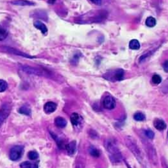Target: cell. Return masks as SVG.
<instances>
[{
    "label": "cell",
    "instance_id": "f546056e",
    "mask_svg": "<svg viewBox=\"0 0 168 168\" xmlns=\"http://www.w3.org/2000/svg\"><path fill=\"white\" fill-rule=\"evenodd\" d=\"M55 1V0H48L49 3L51 4H54Z\"/></svg>",
    "mask_w": 168,
    "mask_h": 168
},
{
    "label": "cell",
    "instance_id": "7402d4cb",
    "mask_svg": "<svg viewBox=\"0 0 168 168\" xmlns=\"http://www.w3.org/2000/svg\"><path fill=\"white\" fill-rule=\"evenodd\" d=\"M28 157L31 160H35L38 159L39 155L37 152L35 151H30L28 153Z\"/></svg>",
    "mask_w": 168,
    "mask_h": 168
},
{
    "label": "cell",
    "instance_id": "6da1fadb",
    "mask_svg": "<svg viewBox=\"0 0 168 168\" xmlns=\"http://www.w3.org/2000/svg\"><path fill=\"white\" fill-rule=\"evenodd\" d=\"M105 147L110 154V157L111 162L117 163L121 161L122 159L121 153L115 141L108 139L105 142Z\"/></svg>",
    "mask_w": 168,
    "mask_h": 168
},
{
    "label": "cell",
    "instance_id": "44dd1931",
    "mask_svg": "<svg viewBox=\"0 0 168 168\" xmlns=\"http://www.w3.org/2000/svg\"><path fill=\"white\" fill-rule=\"evenodd\" d=\"M146 25L147 27H153L156 25V20L154 17H147L146 21Z\"/></svg>",
    "mask_w": 168,
    "mask_h": 168
},
{
    "label": "cell",
    "instance_id": "4fadbf2b",
    "mask_svg": "<svg viewBox=\"0 0 168 168\" xmlns=\"http://www.w3.org/2000/svg\"><path fill=\"white\" fill-rule=\"evenodd\" d=\"M34 25L35 28H36L38 30H40L42 33L44 35L47 34L48 32V29L47 26L41 21L37 20L35 21L34 23Z\"/></svg>",
    "mask_w": 168,
    "mask_h": 168
},
{
    "label": "cell",
    "instance_id": "4316f807",
    "mask_svg": "<svg viewBox=\"0 0 168 168\" xmlns=\"http://www.w3.org/2000/svg\"><path fill=\"white\" fill-rule=\"evenodd\" d=\"M145 135L150 139H153L154 138L155 134L153 131L151 130H146L144 132Z\"/></svg>",
    "mask_w": 168,
    "mask_h": 168
},
{
    "label": "cell",
    "instance_id": "9a60e30c",
    "mask_svg": "<svg viewBox=\"0 0 168 168\" xmlns=\"http://www.w3.org/2000/svg\"><path fill=\"white\" fill-rule=\"evenodd\" d=\"M13 5L19 6H31L34 5L33 2H30L27 0H15L11 2Z\"/></svg>",
    "mask_w": 168,
    "mask_h": 168
},
{
    "label": "cell",
    "instance_id": "277c9868",
    "mask_svg": "<svg viewBox=\"0 0 168 168\" xmlns=\"http://www.w3.org/2000/svg\"><path fill=\"white\" fill-rule=\"evenodd\" d=\"M116 100L110 95H108L104 98L103 101V105L104 108L108 110L114 109L116 107Z\"/></svg>",
    "mask_w": 168,
    "mask_h": 168
},
{
    "label": "cell",
    "instance_id": "d4e9b609",
    "mask_svg": "<svg viewBox=\"0 0 168 168\" xmlns=\"http://www.w3.org/2000/svg\"><path fill=\"white\" fill-rule=\"evenodd\" d=\"M152 81L154 84L158 85L162 82V78L158 75H154L152 78Z\"/></svg>",
    "mask_w": 168,
    "mask_h": 168
},
{
    "label": "cell",
    "instance_id": "8fae6325",
    "mask_svg": "<svg viewBox=\"0 0 168 168\" xmlns=\"http://www.w3.org/2000/svg\"><path fill=\"white\" fill-rule=\"evenodd\" d=\"M65 147L69 154L70 155L75 154L77 150V142L73 141L65 146Z\"/></svg>",
    "mask_w": 168,
    "mask_h": 168
},
{
    "label": "cell",
    "instance_id": "ffe728a7",
    "mask_svg": "<svg viewBox=\"0 0 168 168\" xmlns=\"http://www.w3.org/2000/svg\"><path fill=\"white\" fill-rule=\"evenodd\" d=\"M134 119L137 121H143L146 119V116L141 112H137L134 115Z\"/></svg>",
    "mask_w": 168,
    "mask_h": 168
},
{
    "label": "cell",
    "instance_id": "cb8c5ba5",
    "mask_svg": "<svg viewBox=\"0 0 168 168\" xmlns=\"http://www.w3.org/2000/svg\"><path fill=\"white\" fill-rule=\"evenodd\" d=\"M8 36V32L6 29L0 27V41H4Z\"/></svg>",
    "mask_w": 168,
    "mask_h": 168
},
{
    "label": "cell",
    "instance_id": "484cf974",
    "mask_svg": "<svg viewBox=\"0 0 168 168\" xmlns=\"http://www.w3.org/2000/svg\"><path fill=\"white\" fill-rule=\"evenodd\" d=\"M8 88V83L3 80H0V93L3 92Z\"/></svg>",
    "mask_w": 168,
    "mask_h": 168
},
{
    "label": "cell",
    "instance_id": "f1b7e54d",
    "mask_svg": "<svg viewBox=\"0 0 168 168\" xmlns=\"http://www.w3.org/2000/svg\"><path fill=\"white\" fill-rule=\"evenodd\" d=\"M93 3L97 5H100L102 3V0H91Z\"/></svg>",
    "mask_w": 168,
    "mask_h": 168
},
{
    "label": "cell",
    "instance_id": "d6986e66",
    "mask_svg": "<svg viewBox=\"0 0 168 168\" xmlns=\"http://www.w3.org/2000/svg\"><path fill=\"white\" fill-rule=\"evenodd\" d=\"M19 113L21 114H24L26 116H30L31 113V110L28 106H22L19 109Z\"/></svg>",
    "mask_w": 168,
    "mask_h": 168
},
{
    "label": "cell",
    "instance_id": "5bb4252c",
    "mask_svg": "<svg viewBox=\"0 0 168 168\" xmlns=\"http://www.w3.org/2000/svg\"><path fill=\"white\" fill-rule=\"evenodd\" d=\"M55 124L57 127L59 128H64L66 127V126L67 125V120L62 117L58 116L55 119Z\"/></svg>",
    "mask_w": 168,
    "mask_h": 168
},
{
    "label": "cell",
    "instance_id": "7a4b0ae2",
    "mask_svg": "<svg viewBox=\"0 0 168 168\" xmlns=\"http://www.w3.org/2000/svg\"><path fill=\"white\" fill-rule=\"evenodd\" d=\"M104 76L105 78L110 81H121L124 78V71L121 69L114 70L107 72Z\"/></svg>",
    "mask_w": 168,
    "mask_h": 168
},
{
    "label": "cell",
    "instance_id": "30bf717a",
    "mask_svg": "<svg viewBox=\"0 0 168 168\" xmlns=\"http://www.w3.org/2000/svg\"><path fill=\"white\" fill-rule=\"evenodd\" d=\"M71 122L73 125L75 127L80 126L81 124L83 118L78 113H74L71 116Z\"/></svg>",
    "mask_w": 168,
    "mask_h": 168
},
{
    "label": "cell",
    "instance_id": "9c48e42d",
    "mask_svg": "<svg viewBox=\"0 0 168 168\" xmlns=\"http://www.w3.org/2000/svg\"><path fill=\"white\" fill-rule=\"evenodd\" d=\"M57 104L56 103L52 102H48L44 106V111L47 114H50L54 113L57 109Z\"/></svg>",
    "mask_w": 168,
    "mask_h": 168
},
{
    "label": "cell",
    "instance_id": "52a82bcc",
    "mask_svg": "<svg viewBox=\"0 0 168 168\" xmlns=\"http://www.w3.org/2000/svg\"><path fill=\"white\" fill-rule=\"evenodd\" d=\"M127 143H128V144H127L128 147L130 149L131 151H132L134 154L136 156V157L141 159V153L140 151V149H139V147L136 146V144L130 139L128 140Z\"/></svg>",
    "mask_w": 168,
    "mask_h": 168
},
{
    "label": "cell",
    "instance_id": "4dcf8cb0",
    "mask_svg": "<svg viewBox=\"0 0 168 168\" xmlns=\"http://www.w3.org/2000/svg\"><path fill=\"white\" fill-rule=\"evenodd\" d=\"M75 60H73V61H74V62H73V63H75ZM76 61H77V58H76Z\"/></svg>",
    "mask_w": 168,
    "mask_h": 168
},
{
    "label": "cell",
    "instance_id": "3957f363",
    "mask_svg": "<svg viewBox=\"0 0 168 168\" xmlns=\"http://www.w3.org/2000/svg\"><path fill=\"white\" fill-rule=\"evenodd\" d=\"M24 152V146H15L11 149L9 153V157L12 161H15L21 158Z\"/></svg>",
    "mask_w": 168,
    "mask_h": 168
},
{
    "label": "cell",
    "instance_id": "83f0119b",
    "mask_svg": "<svg viewBox=\"0 0 168 168\" xmlns=\"http://www.w3.org/2000/svg\"><path fill=\"white\" fill-rule=\"evenodd\" d=\"M163 67L164 70V71L166 73H168V61L167 60L166 61L164 62L163 65Z\"/></svg>",
    "mask_w": 168,
    "mask_h": 168
},
{
    "label": "cell",
    "instance_id": "7c38bea8",
    "mask_svg": "<svg viewBox=\"0 0 168 168\" xmlns=\"http://www.w3.org/2000/svg\"><path fill=\"white\" fill-rule=\"evenodd\" d=\"M4 48H5V50H6V51H8L9 52L15 54V55H17L20 56H22V57L28 58H34V57L29 55L26 54L25 53L19 51L18 50H16L15 48H11V47H4Z\"/></svg>",
    "mask_w": 168,
    "mask_h": 168
},
{
    "label": "cell",
    "instance_id": "ba28073f",
    "mask_svg": "<svg viewBox=\"0 0 168 168\" xmlns=\"http://www.w3.org/2000/svg\"><path fill=\"white\" fill-rule=\"evenodd\" d=\"M153 125L154 126L155 129L160 131L165 130V129L167 128L166 123L161 119H155V120L153 121Z\"/></svg>",
    "mask_w": 168,
    "mask_h": 168
},
{
    "label": "cell",
    "instance_id": "2e32d148",
    "mask_svg": "<svg viewBox=\"0 0 168 168\" xmlns=\"http://www.w3.org/2000/svg\"><path fill=\"white\" fill-rule=\"evenodd\" d=\"M129 47L131 50H139L140 48L141 45L137 39H133L129 42Z\"/></svg>",
    "mask_w": 168,
    "mask_h": 168
},
{
    "label": "cell",
    "instance_id": "8992f818",
    "mask_svg": "<svg viewBox=\"0 0 168 168\" xmlns=\"http://www.w3.org/2000/svg\"><path fill=\"white\" fill-rule=\"evenodd\" d=\"M11 107L8 104H4L0 110V126L6 119L8 118L11 113Z\"/></svg>",
    "mask_w": 168,
    "mask_h": 168
},
{
    "label": "cell",
    "instance_id": "5b68a950",
    "mask_svg": "<svg viewBox=\"0 0 168 168\" xmlns=\"http://www.w3.org/2000/svg\"><path fill=\"white\" fill-rule=\"evenodd\" d=\"M21 69L25 72L31 75L40 76V75H45V72L43 70H41L38 68H34L31 66L24 65L21 66Z\"/></svg>",
    "mask_w": 168,
    "mask_h": 168
},
{
    "label": "cell",
    "instance_id": "e0dca14e",
    "mask_svg": "<svg viewBox=\"0 0 168 168\" xmlns=\"http://www.w3.org/2000/svg\"><path fill=\"white\" fill-rule=\"evenodd\" d=\"M90 154L93 157L98 158L100 156V152L94 146H90L89 149Z\"/></svg>",
    "mask_w": 168,
    "mask_h": 168
},
{
    "label": "cell",
    "instance_id": "603a6c76",
    "mask_svg": "<svg viewBox=\"0 0 168 168\" xmlns=\"http://www.w3.org/2000/svg\"><path fill=\"white\" fill-rule=\"evenodd\" d=\"M51 135L53 139L55 141L59 147H60V148H62L64 146H63L64 143L62 141V140H61L59 138H58L57 135H56L55 134H53V133H51Z\"/></svg>",
    "mask_w": 168,
    "mask_h": 168
},
{
    "label": "cell",
    "instance_id": "ac0fdd59",
    "mask_svg": "<svg viewBox=\"0 0 168 168\" xmlns=\"http://www.w3.org/2000/svg\"><path fill=\"white\" fill-rule=\"evenodd\" d=\"M20 167L22 168H38L37 164L32 163L28 161L23 162L20 165Z\"/></svg>",
    "mask_w": 168,
    "mask_h": 168
}]
</instances>
